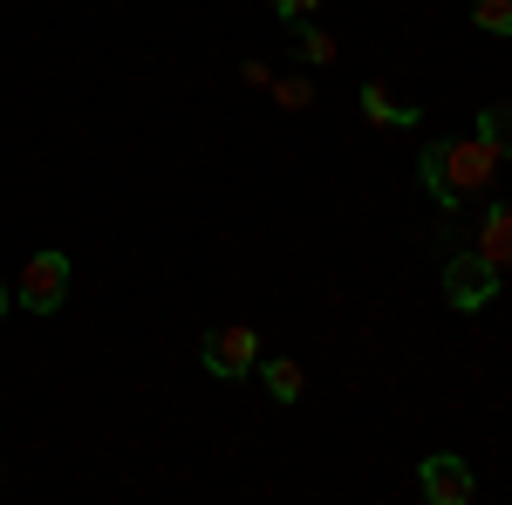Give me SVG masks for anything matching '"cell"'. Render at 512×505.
I'll use <instances>...</instances> for the list:
<instances>
[{
    "instance_id": "cell-10",
    "label": "cell",
    "mask_w": 512,
    "mask_h": 505,
    "mask_svg": "<svg viewBox=\"0 0 512 505\" xmlns=\"http://www.w3.org/2000/svg\"><path fill=\"white\" fill-rule=\"evenodd\" d=\"M287 35H294V55H301L308 69H328V62H335V35H321L315 21H287Z\"/></svg>"
},
{
    "instance_id": "cell-2",
    "label": "cell",
    "mask_w": 512,
    "mask_h": 505,
    "mask_svg": "<svg viewBox=\"0 0 512 505\" xmlns=\"http://www.w3.org/2000/svg\"><path fill=\"white\" fill-rule=\"evenodd\" d=\"M198 362H205L219 383H239V376L260 369V335H253L246 321H226V328H212V335L198 342Z\"/></svg>"
},
{
    "instance_id": "cell-9",
    "label": "cell",
    "mask_w": 512,
    "mask_h": 505,
    "mask_svg": "<svg viewBox=\"0 0 512 505\" xmlns=\"http://www.w3.org/2000/svg\"><path fill=\"white\" fill-rule=\"evenodd\" d=\"M260 383H267V396H274V403H301V389H308V376H301V362H287V355H274V362H260Z\"/></svg>"
},
{
    "instance_id": "cell-13",
    "label": "cell",
    "mask_w": 512,
    "mask_h": 505,
    "mask_svg": "<svg viewBox=\"0 0 512 505\" xmlns=\"http://www.w3.org/2000/svg\"><path fill=\"white\" fill-rule=\"evenodd\" d=\"M315 7H321V0H274V14H280V21H308Z\"/></svg>"
},
{
    "instance_id": "cell-3",
    "label": "cell",
    "mask_w": 512,
    "mask_h": 505,
    "mask_svg": "<svg viewBox=\"0 0 512 505\" xmlns=\"http://www.w3.org/2000/svg\"><path fill=\"white\" fill-rule=\"evenodd\" d=\"M14 301L28 314H55L62 301H69V253H28V267H21V280H14Z\"/></svg>"
},
{
    "instance_id": "cell-8",
    "label": "cell",
    "mask_w": 512,
    "mask_h": 505,
    "mask_svg": "<svg viewBox=\"0 0 512 505\" xmlns=\"http://www.w3.org/2000/svg\"><path fill=\"white\" fill-rule=\"evenodd\" d=\"M472 130H478V144H485L492 157H512V103H485Z\"/></svg>"
},
{
    "instance_id": "cell-5",
    "label": "cell",
    "mask_w": 512,
    "mask_h": 505,
    "mask_svg": "<svg viewBox=\"0 0 512 505\" xmlns=\"http://www.w3.org/2000/svg\"><path fill=\"white\" fill-rule=\"evenodd\" d=\"M417 485H424V499H431V505H472L478 499L472 465H465V458H451V451L424 458V465H417Z\"/></svg>"
},
{
    "instance_id": "cell-14",
    "label": "cell",
    "mask_w": 512,
    "mask_h": 505,
    "mask_svg": "<svg viewBox=\"0 0 512 505\" xmlns=\"http://www.w3.org/2000/svg\"><path fill=\"white\" fill-rule=\"evenodd\" d=\"M0 314H7V294H0Z\"/></svg>"
},
{
    "instance_id": "cell-11",
    "label": "cell",
    "mask_w": 512,
    "mask_h": 505,
    "mask_svg": "<svg viewBox=\"0 0 512 505\" xmlns=\"http://www.w3.org/2000/svg\"><path fill=\"white\" fill-rule=\"evenodd\" d=\"M267 89H274L280 110H308V103H315V82H308V76H274Z\"/></svg>"
},
{
    "instance_id": "cell-4",
    "label": "cell",
    "mask_w": 512,
    "mask_h": 505,
    "mask_svg": "<svg viewBox=\"0 0 512 505\" xmlns=\"http://www.w3.org/2000/svg\"><path fill=\"white\" fill-rule=\"evenodd\" d=\"M492 294H499V267H492L485 253H451V260H444V301L458 314H478Z\"/></svg>"
},
{
    "instance_id": "cell-1",
    "label": "cell",
    "mask_w": 512,
    "mask_h": 505,
    "mask_svg": "<svg viewBox=\"0 0 512 505\" xmlns=\"http://www.w3.org/2000/svg\"><path fill=\"white\" fill-rule=\"evenodd\" d=\"M492 171H499V157L485 151L478 137H437V144L417 151V178L437 198V212H458L465 198H478L492 185Z\"/></svg>"
},
{
    "instance_id": "cell-6",
    "label": "cell",
    "mask_w": 512,
    "mask_h": 505,
    "mask_svg": "<svg viewBox=\"0 0 512 505\" xmlns=\"http://www.w3.org/2000/svg\"><path fill=\"white\" fill-rule=\"evenodd\" d=\"M472 253H485L492 267H512V198L506 205H492L485 219H478V246Z\"/></svg>"
},
{
    "instance_id": "cell-12",
    "label": "cell",
    "mask_w": 512,
    "mask_h": 505,
    "mask_svg": "<svg viewBox=\"0 0 512 505\" xmlns=\"http://www.w3.org/2000/svg\"><path fill=\"white\" fill-rule=\"evenodd\" d=\"M472 21L485 28V35H512V0H472Z\"/></svg>"
},
{
    "instance_id": "cell-7",
    "label": "cell",
    "mask_w": 512,
    "mask_h": 505,
    "mask_svg": "<svg viewBox=\"0 0 512 505\" xmlns=\"http://www.w3.org/2000/svg\"><path fill=\"white\" fill-rule=\"evenodd\" d=\"M355 103H362V117H369V123H396V130H417V123H424V110H417V103L383 96V82H362V96H355Z\"/></svg>"
}]
</instances>
